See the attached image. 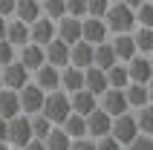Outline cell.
Here are the masks:
<instances>
[{"label":"cell","instance_id":"7","mask_svg":"<svg viewBox=\"0 0 153 150\" xmlns=\"http://www.w3.org/2000/svg\"><path fill=\"white\" fill-rule=\"evenodd\" d=\"M98 107L107 113L110 118L121 116V113H127V98H124V90H116V87H107V90L98 95Z\"/></svg>","mask_w":153,"mask_h":150},{"label":"cell","instance_id":"40","mask_svg":"<svg viewBox=\"0 0 153 150\" xmlns=\"http://www.w3.org/2000/svg\"><path fill=\"white\" fill-rule=\"evenodd\" d=\"M12 12H15V0H0V15L12 17Z\"/></svg>","mask_w":153,"mask_h":150},{"label":"cell","instance_id":"19","mask_svg":"<svg viewBox=\"0 0 153 150\" xmlns=\"http://www.w3.org/2000/svg\"><path fill=\"white\" fill-rule=\"evenodd\" d=\"M124 98H127L130 110H139V107H145V104H150V84H133L130 81L124 87Z\"/></svg>","mask_w":153,"mask_h":150},{"label":"cell","instance_id":"33","mask_svg":"<svg viewBox=\"0 0 153 150\" xmlns=\"http://www.w3.org/2000/svg\"><path fill=\"white\" fill-rule=\"evenodd\" d=\"M133 12H136V26H153V3L150 0H145V3L136 6Z\"/></svg>","mask_w":153,"mask_h":150},{"label":"cell","instance_id":"46","mask_svg":"<svg viewBox=\"0 0 153 150\" xmlns=\"http://www.w3.org/2000/svg\"><path fill=\"white\" fill-rule=\"evenodd\" d=\"M9 150H20V147H9Z\"/></svg>","mask_w":153,"mask_h":150},{"label":"cell","instance_id":"18","mask_svg":"<svg viewBox=\"0 0 153 150\" xmlns=\"http://www.w3.org/2000/svg\"><path fill=\"white\" fill-rule=\"evenodd\" d=\"M69 95V107H72V113H78V116H87V113H93L95 107H98V98H95L93 92H87L84 87L75 92H67Z\"/></svg>","mask_w":153,"mask_h":150},{"label":"cell","instance_id":"16","mask_svg":"<svg viewBox=\"0 0 153 150\" xmlns=\"http://www.w3.org/2000/svg\"><path fill=\"white\" fill-rule=\"evenodd\" d=\"M15 49H20L23 43H29V23L17 20V17H6V35H3Z\"/></svg>","mask_w":153,"mask_h":150},{"label":"cell","instance_id":"36","mask_svg":"<svg viewBox=\"0 0 153 150\" xmlns=\"http://www.w3.org/2000/svg\"><path fill=\"white\" fill-rule=\"evenodd\" d=\"M113 0H87V15L90 17H104L107 6H110Z\"/></svg>","mask_w":153,"mask_h":150},{"label":"cell","instance_id":"21","mask_svg":"<svg viewBox=\"0 0 153 150\" xmlns=\"http://www.w3.org/2000/svg\"><path fill=\"white\" fill-rule=\"evenodd\" d=\"M116 61H119V58H116V52H113V46H110V38L93 46V67H98V69H110Z\"/></svg>","mask_w":153,"mask_h":150},{"label":"cell","instance_id":"9","mask_svg":"<svg viewBox=\"0 0 153 150\" xmlns=\"http://www.w3.org/2000/svg\"><path fill=\"white\" fill-rule=\"evenodd\" d=\"M110 38V32H107V23H104V17H90V15H84L81 17V41H87V43H101V41H107Z\"/></svg>","mask_w":153,"mask_h":150},{"label":"cell","instance_id":"11","mask_svg":"<svg viewBox=\"0 0 153 150\" xmlns=\"http://www.w3.org/2000/svg\"><path fill=\"white\" fill-rule=\"evenodd\" d=\"M55 38V20L46 15H41L38 20H32L29 23V41L38 43V46H46V43Z\"/></svg>","mask_w":153,"mask_h":150},{"label":"cell","instance_id":"44","mask_svg":"<svg viewBox=\"0 0 153 150\" xmlns=\"http://www.w3.org/2000/svg\"><path fill=\"white\" fill-rule=\"evenodd\" d=\"M3 35H6V17L0 15V38H3Z\"/></svg>","mask_w":153,"mask_h":150},{"label":"cell","instance_id":"41","mask_svg":"<svg viewBox=\"0 0 153 150\" xmlns=\"http://www.w3.org/2000/svg\"><path fill=\"white\" fill-rule=\"evenodd\" d=\"M20 150H46V147H43V139H29Z\"/></svg>","mask_w":153,"mask_h":150},{"label":"cell","instance_id":"30","mask_svg":"<svg viewBox=\"0 0 153 150\" xmlns=\"http://www.w3.org/2000/svg\"><path fill=\"white\" fill-rule=\"evenodd\" d=\"M133 118H136L139 133H147V136H153V110H150V104H145V107L133 110Z\"/></svg>","mask_w":153,"mask_h":150},{"label":"cell","instance_id":"3","mask_svg":"<svg viewBox=\"0 0 153 150\" xmlns=\"http://www.w3.org/2000/svg\"><path fill=\"white\" fill-rule=\"evenodd\" d=\"M43 95L46 92L38 87L35 81H29V84H23L20 90H17V101H20V113L23 116H35V113H41V107H43Z\"/></svg>","mask_w":153,"mask_h":150},{"label":"cell","instance_id":"29","mask_svg":"<svg viewBox=\"0 0 153 150\" xmlns=\"http://www.w3.org/2000/svg\"><path fill=\"white\" fill-rule=\"evenodd\" d=\"M107 72V87H116V90H124L130 84V78H127V67H124V61H116L110 69H104Z\"/></svg>","mask_w":153,"mask_h":150},{"label":"cell","instance_id":"6","mask_svg":"<svg viewBox=\"0 0 153 150\" xmlns=\"http://www.w3.org/2000/svg\"><path fill=\"white\" fill-rule=\"evenodd\" d=\"M0 78H3V87H6V90H20V87H23V84H29L32 81V72H29V69L23 67V64H20V61H12V64H6V67H0Z\"/></svg>","mask_w":153,"mask_h":150},{"label":"cell","instance_id":"27","mask_svg":"<svg viewBox=\"0 0 153 150\" xmlns=\"http://www.w3.org/2000/svg\"><path fill=\"white\" fill-rule=\"evenodd\" d=\"M61 130L69 136V139H84L87 136V124H84V116H78V113H69L64 121H61Z\"/></svg>","mask_w":153,"mask_h":150},{"label":"cell","instance_id":"32","mask_svg":"<svg viewBox=\"0 0 153 150\" xmlns=\"http://www.w3.org/2000/svg\"><path fill=\"white\" fill-rule=\"evenodd\" d=\"M41 15L52 17V20L64 17V15H67V9H64V0H41Z\"/></svg>","mask_w":153,"mask_h":150},{"label":"cell","instance_id":"17","mask_svg":"<svg viewBox=\"0 0 153 150\" xmlns=\"http://www.w3.org/2000/svg\"><path fill=\"white\" fill-rule=\"evenodd\" d=\"M69 64L78 69H87L93 67V43H87L78 38L75 43H69Z\"/></svg>","mask_w":153,"mask_h":150},{"label":"cell","instance_id":"38","mask_svg":"<svg viewBox=\"0 0 153 150\" xmlns=\"http://www.w3.org/2000/svg\"><path fill=\"white\" fill-rule=\"evenodd\" d=\"M93 142H95V150H124L110 133H107V136H98V139H93Z\"/></svg>","mask_w":153,"mask_h":150},{"label":"cell","instance_id":"14","mask_svg":"<svg viewBox=\"0 0 153 150\" xmlns=\"http://www.w3.org/2000/svg\"><path fill=\"white\" fill-rule=\"evenodd\" d=\"M55 38H61L64 43H75L81 38V17L64 15L55 20Z\"/></svg>","mask_w":153,"mask_h":150},{"label":"cell","instance_id":"45","mask_svg":"<svg viewBox=\"0 0 153 150\" xmlns=\"http://www.w3.org/2000/svg\"><path fill=\"white\" fill-rule=\"evenodd\" d=\"M9 147H12V144H9L6 139H0V150H9Z\"/></svg>","mask_w":153,"mask_h":150},{"label":"cell","instance_id":"8","mask_svg":"<svg viewBox=\"0 0 153 150\" xmlns=\"http://www.w3.org/2000/svg\"><path fill=\"white\" fill-rule=\"evenodd\" d=\"M124 67H127V78L133 84H150V78H153V64H150V58L147 55H133V58H127L124 61Z\"/></svg>","mask_w":153,"mask_h":150},{"label":"cell","instance_id":"4","mask_svg":"<svg viewBox=\"0 0 153 150\" xmlns=\"http://www.w3.org/2000/svg\"><path fill=\"white\" fill-rule=\"evenodd\" d=\"M29 139H35V136H32V124H29V116L17 113L15 118H9V127H6V142L12 144V147H23Z\"/></svg>","mask_w":153,"mask_h":150},{"label":"cell","instance_id":"25","mask_svg":"<svg viewBox=\"0 0 153 150\" xmlns=\"http://www.w3.org/2000/svg\"><path fill=\"white\" fill-rule=\"evenodd\" d=\"M130 35H133V43H136L139 55H150L153 52V26H136Z\"/></svg>","mask_w":153,"mask_h":150},{"label":"cell","instance_id":"47","mask_svg":"<svg viewBox=\"0 0 153 150\" xmlns=\"http://www.w3.org/2000/svg\"><path fill=\"white\" fill-rule=\"evenodd\" d=\"M0 87H3V78H0Z\"/></svg>","mask_w":153,"mask_h":150},{"label":"cell","instance_id":"10","mask_svg":"<svg viewBox=\"0 0 153 150\" xmlns=\"http://www.w3.org/2000/svg\"><path fill=\"white\" fill-rule=\"evenodd\" d=\"M84 124H87V139H98V136H107V133H110L113 118L107 116L101 107H95L93 113H87V116H84Z\"/></svg>","mask_w":153,"mask_h":150},{"label":"cell","instance_id":"20","mask_svg":"<svg viewBox=\"0 0 153 150\" xmlns=\"http://www.w3.org/2000/svg\"><path fill=\"white\" fill-rule=\"evenodd\" d=\"M84 90L93 92L95 98H98V95L107 90V72L98 69V67H87L84 69Z\"/></svg>","mask_w":153,"mask_h":150},{"label":"cell","instance_id":"24","mask_svg":"<svg viewBox=\"0 0 153 150\" xmlns=\"http://www.w3.org/2000/svg\"><path fill=\"white\" fill-rule=\"evenodd\" d=\"M84 87V69L72 67V64H67V67L61 69V90L64 92H75Z\"/></svg>","mask_w":153,"mask_h":150},{"label":"cell","instance_id":"31","mask_svg":"<svg viewBox=\"0 0 153 150\" xmlns=\"http://www.w3.org/2000/svg\"><path fill=\"white\" fill-rule=\"evenodd\" d=\"M29 124H32V136H35V139H43V136H46V133L52 130V127H55V124L49 121V118H46V116H41V113L29 116Z\"/></svg>","mask_w":153,"mask_h":150},{"label":"cell","instance_id":"12","mask_svg":"<svg viewBox=\"0 0 153 150\" xmlns=\"http://www.w3.org/2000/svg\"><path fill=\"white\" fill-rule=\"evenodd\" d=\"M32 81L38 84L43 92L61 90V69H58V67H52V64H41V67L32 72Z\"/></svg>","mask_w":153,"mask_h":150},{"label":"cell","instance_id":"15","mask_svg":"<svg viewBox=\"0 0 153 150\" xmlns=\"http://www.w3.org/2000/svg\"><path fill=\"white\" fill-rule=\"evenodd\" d=\"M17 61H20L29 72H35L41 64H46V58H43V46H38V43H32V41L23 43V46L17 49Z\"/></svg>","mask_w":153,"mask_h":150},{"label":"cell","instance_id":"42","mask_svg":"<svg viewBox=\"0 0 153 150\" xmlns=\"http://www.w3.org/2000/svg\"><path fill=\"white\" fill-rule=\"evenodd\" d=\"M6 127H9V118L0 116V139H6Z\"/></svg>","mask_w":153,"mask_h":150},{"label":"cell","instance_id":"34","mask_svg":"<svg viewBox=\"0 0 153 150\" xmlns=\"http://www.w3.org/2000/svg\"><path fill=\"white\" fill-rule=\"evenodd\" d=\"M124 150H153V136H147V133L133 136V139L124 144Z\"/></svg>","mask_w":153,"mask_h":150},{"label":"cell","instance_id":"26","mask_svg":"<svg viewBox=\"0 0 153 150\" xmlns=\"http://www.w3.org/2000/svg\"><path fill=\"white\" fill-rule=\"evenodd\" d=\"M17 113H20L17 92H15V90H6V87H0V116H3V118H15Z\"/></svg>","mask_w":153,"mask_h":150},{"label":"cell","instance_id":"37","mask_svg":"<svg viewBox=\"0 0 153 150\" xmlns=\"http://www.w3.org/2000/svg\"><path fill=\"white\" fill-rule=\"evenodd\" d=\"M64 9L72 17H84L87 15V0H64Z\"/></svg>","mask_w":153,"mask_h":150},{"label":"cell","instance_id":"1","mask_svg":"<svg viewBox=\"0 0 153 150\" xmlns=\"http://www.w3.org/2000/svg\"><path fill=\"white\" fill-rule=\"evenodd\" d=\"M104 23H107V32L110 35H121V32H133L136 29V12L121 3V0H113L107 12H104Z\"/></svg>","mask_w":153,"mask_h":150},{"label":"cell","instance_id":"23","mask_svg":"<svg viewBox=\"0 0 153 150\" xmlns=\"http://www.w3.org/2000/svg\"><path fill=\"white\" fill-rule=\"evenodd\" d=\"M110 46H113V52H116V58H119V61H127V58L136 55V43H133V35H130V32L113 35Z\"/></svg>","mask_w":153,"mask_h":150},{"label":"cell","instance_id":"2","mask_svg":"<svg viewBox=\"0 0 153 150\" xmlns=\"http://www.w3.org/2000/svg\"><path fill=\"white\" fill-rule=\"evenodd\" d=\"M69 113H72V107H69V95H67L64 90H52V92H46V95H43L41 116H46L52 124H61Z\"/></svg>","mask_w":153,"mask_h":150},{"label":"cell","instance_id":"22","mask_svg":"<svg viewBox=\"0 0 153 150\" xmlns=\"http://www.w3.org/2000/svg\"><path fill=\"white\" fill-rule=\"evenodd\" d=\"M12 17L23 20V23H32L41 17V0H15V12Z\"/></svg>","mask_w":153,"mask_h":150},{"label":"cell","instance_id":"35","mask_svg":"<svg viewBox=\"0 0 153 150\" xmlns=\"http://www.w3.org/2000/svg\"><path fill=\"white\" fill-rule=\"evenodd\" d=\"M15 58H17V49H15V46H12V43L6 41V38H0V67L12 64Z\"/></svg>","mask_w":153,"mask_h":150},{"label":"cell","instance_id":"39","mask_svg":"<svg viewBox=\"0 0 153 150\" xmlns=\"http://www.w3.org/2000/svg\"><path fill=\"white\" fill-rule=\"evenodd\" d=\"M69 150H95V142L93 139H72V144H69Z\"/></svg>","mask_w":153,"mask_h":150},{"label":"cell","instance_id":"5","mask_svg":"<svg viewBox=\"0 0 153 150\" xmlns=\"http://www.w3.org/2000/svg\"><path fill=\"white\" fill-rule=\"evenodd\" d=\"M110 136L121 144V147H124V144H127L133 136H139V127H136V118H133V110H127V113H121V116L113 118Z\"/></svg>","mask_w":153,"mask_h":150},{"label":"cell","instance_id":"13","mask_svg":"<svg viewBox=\"0 0 153 150\" xmlns=\"http://www.w3.org/2000/svg\"><path fill=\"white\" fill-rule=\"evenodd\" d=\"M43 58H46V64L64 69L69 64V43H64L61 38H52V41L43 46Z\"/></svg>","mask_w":153,"mask_h":150},{"label":"cell","instance_id":"43","mask_svg":"<svg viewBox=\"0 0 153 150\" xmlns=\"http://www.w3.org/2000/svg\"><path fill=\"white\" fill-rule=\"evenodd\" d=\"M121 3H127L130 9H136V6H142V3H145V0H121Z\"/></svg>","mask_w":153,"mask_h":150},{"label":"cell","instance_id":"28","mask_svg":"<svg viewBox=\"0 0 153 150\" xmlns=\"http://www.w3.org/2000/svg\"><path fill=\"white\" fill-rule=\"evenodd\" d=\"M69 144H72V139H69L58 124L43 136V147H46V150H69Z\"/></svg>","mask_w":153,"mask_h":150}]
</instances>
